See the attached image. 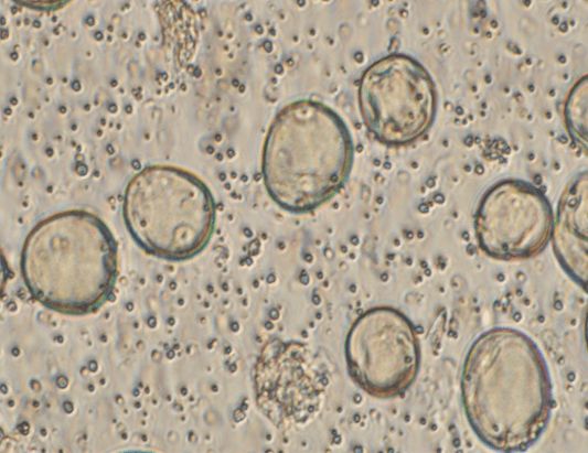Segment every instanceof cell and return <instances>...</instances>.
Returning <instances> with one entry per match:
<instances>
[{"label": "cell", "instance_id": "obj_6", "mask_svg": "<svg viewBox=\"0 0 588 453\" xmlns=\"http://www.w3.org/2000/svg\"><path fill=\"white\" fill-rule=\"evenodd\" d=\"M349 373L373 397L405 392L419 370L420 349L409 319L392 306H375L360 314L345 338Z\"/></svg>", "mask_w": 588, "mask_h": 453}, {"label": "cell", "instance_id": "obj_4", "mask_svg": "<svg viewBox=\"0 0 588 453\" xmlns=\"http://www.w3.org/2000/svg\"><path fill=\"white\" fill-rule=\"evenodd\" d=\"M124 216L143 249L182 261L207 245L215 225V202L196 174L173 165H154L129 182Z\"/></svg>", "mask_w": 588, "mask_h": 453}, {"label": "cell", "instance_id": "obj_3", "mask_svg": "<svg viewBox=\"0 0 588 453\" xmlns=\"http://www.w3.org/2000/svg\"><path fill=\"white\" fill-rule=\"evenodd\" d=\"M349 128L329 106L298 99L272 118L261 152L271 199L292 213L313 211L343 186L353 164Z\"/></svg>", "mask_w": 588, "mask_h": 453}, {"label": "cell", "instance_id": "obj_8", "mask_svg": "<svg viewBox=\"0 0 588 453\" xmlns=\"http://www.w3.org/2000/svg\"><path fill=\"white\" fill-rule=\"evenodd\" d=\"M553 220L552 205L541 190L520 179H504L481 196L474 217L475 236L490 257L524 260L545 249Z\"/></svg>", "mask_w": 588, "mask_h": 453}, {"label": "cell", "instance_id": "obj_1", "mask_svg": "<svg viewBox=\"0 0 588 453\" xmlns=\"http://www.w3.org/2000/svg\"><path fill=\"white\" fill-rule=\"evenodd\" d=\"M466 416L478 438L502 452L528 449L552 411V382L545 359L526 334L494 327L470 346L462 369Z\"/></svg>", "mask_w": 588, "mask_h": 453}, {"label": "cell", "instance_id": "obj_5", "mask_svg": "<svg viewBox=\"0 0 588 453\" xmlns=\"http://www.w3.org/2000/svg\"><path fill=\"white\" fill-rule=\"evenodd\" d=\"M357 101L363 122L378 141L405 145L434 123L437 91L427 69L406 54H391L362 74Z\"/></svg>", "mask_w": 588, "mask_h": 453}, {"label": "cell", "instance_id": "obj_7", "mask_svg": "<svg viewBox=\"0 0 588 453\" xmlns=\"http://www.w3.org/2000/svg\"><path fill=\"white\" fill-rule=\"evenodd\" d=\"M319 350L299 341L275 338L261 348L254 367L256 403L276 427L301 425L313 419L328 376Z\"/></svg>", "mask_w": 588, "mask_h": 453}, {"label": "cell", "instance_id": "obj_10", "mask_svg": "<svg viewBox=\"0 0 588 453\" xmlns=\"http://www.w3.org/2000/svg\"><path fill=\"white\" fill-rule=\"evenodd\" d=\"M563 111L570 139L587 154V75H582L571 86Z\"/></svg>", "mask_w": 588, "mask_h": 453}, {"label": "cell", "instance_id": "obj_2", "mask_svg": "<svg viewBox=\"0 0 588 453\" xmlns=\"http://www.w3.org/2000/svg\"><path fill=\"white\" fill-rule=\"evenodd\" d=\"M31 295L68 315L99 309L118 276L116 241L100 218L85 211L54 214L28 235L20 261Z\"/></svg>", "mask_w": 588, "mask_h": 453}, {"label": "cell", "instance_id": "obj_9", "mask_svg": "<svg viewBox=\"0 0 588 453\" xmlns=\"http://www.w3.org/2000/svg\"><path fill=\"white\" fill-rule=\"evenodd\" d=\"M587 206V171H582L564 188L550 235L559 265L582 289H587L588 280Z\"/></svg>", "mask_w": 588, "mask_h": 453}]
</instances>
